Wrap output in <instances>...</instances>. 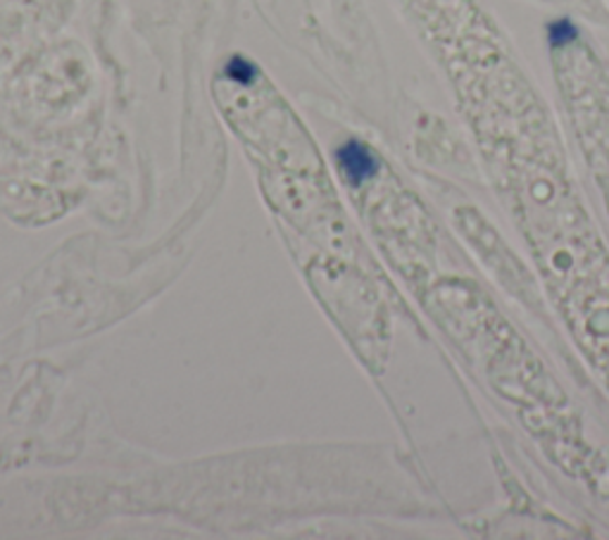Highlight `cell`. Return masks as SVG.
<instances>
[{"label": "cell", "mask_w": 609, "mask_h": 540, "mask_svg": "<svg viewBox=\"0 0 609 540\" xmlns=\"http://www.w3.org/2000/svg\"><path fill=\"white\" fill-rule=\"evenodd\" d=\"M224 74H226L232 82H238V84H253V82H255V76H257V70H255L253 63H248L246 57L234 55V57L226 63Z\"/></svg>", "instance_id": "cell-2"}, {"label": "cell", "mask_w": 609, "mask_h": 540, "mask_svg": "<svg viewBox=\"0 0 609 540\" xmlns=\"http://www.w3.org/2000/svg\"><path fill=\"white\" fill-rule=\"evenodd\" d=\"M576 39V27L569 20H557L551 24V45L553 49H565Z\"/></svg>", "instance_id": "cell-3"}, {"label": "cell", "mask_w": 609, "mask_h": 540, "mask_svg": "<svg viewBox=\"0 0 609 540\" xmlns=\"http://www.w3.org/2000/svg\"><path fill=\"white\" fill-rule=\"evenodd\" d=\"M336 160L350 183L367 181L376 172V160L372 156V150L367 146H362L360 141H348L345 146H341L336 152Z\"/></svg>", "instance_id": "cell-1"}]
</instances>
